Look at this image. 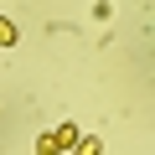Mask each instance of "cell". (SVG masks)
Wrapping results in <instances>:
<instances>
[{
    "instance_id": "1",
    "label": "cell",
    "mask_w": 155,
    "mask_h": 155,
    "mask_svg": "<svg viewBox=\"0 0 155 155\" xmlns=\"http://www.w3.org/2000/svg\"><path fill=\"white\" fill-rule=\"evenodd\" d=\"M52 140H57V150H62V155H67V150H72V145H78V140H83V134H78V124H72V119H67V124H57V129H52Z\"/></svg>"
},
{
    "instance_id": "2",
    "label": "cell",
    "mask_w": 155,
    "mask_h": 155,
    "mask_svg": "<svg viewBox=\"0 0 155 155\" xmlns=\"http://www.w3.org/2000/svg\"><path fill=\"white\" fill-rule=\"evenodd\" d=\"M67 155H104V140H93V134H83V140H78Z\"/></svg>"
},
{
    "instance_id": "3",
    "label": "cell",
    "mask_w": 155,
    "mask_h": 155,
    "mask_svg": "<svg viewBox=\"0 0 155 155\" xmlns=\"http://www.w3.org/2000/svg\"><path fill=\"white\" fill-rule=\"evenodd\" d=\"M21 41V31H16V21L11 16H0V47H16Z\"/></svg>"
},
{
    "instance_id": "4",
    "label": "cell",
    "mask_w": 155,
    "mask_h": 155,
    "mask_svg": "<svg viewBox=\"0 0 155 155\" xmlns=\"http://www.w3.org/2000/svg\"><path fill=\"white\" fill-rule=\"evenodd\" d=\"M36 155H62V150H57V140H52V134H36Z\"/></svg>"
}]
</instances>
